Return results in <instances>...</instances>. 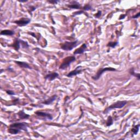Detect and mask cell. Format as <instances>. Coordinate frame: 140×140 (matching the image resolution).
Instances as JSON below:
<instances>
[{"label": "cell", "mask_w": 140, "mask_h": 140, "mask_svg": "<svg viewBox=\"0 0 140 140\" xmlns=\"http://www.w3.org/2000/svg\"><path fill=\"white\" fill-rule=\"evenodd\" d=\"M140 12H139V13H137V14L136 15H134V16H133L132 17V18H133V19L138 18L140 17Z\"/></svg>", "instance_id": "obj_27"}, {"label": "cell", "mask_w": 140, "mask_h": 140, "mask_svg": "<svg viewBox=\"0 0 140 140\" xmlns=\"http://www.w3.org/2000/svg\"><path fill=\"white\" fill-rule=\"evenodd\" d=\"M113 123V120L112 117L111 116H109L107 118V120L106 121V126H110L111 125H112Z\"/></svg>", "instance_id": "obj_19"}, {"label": "cell", "mask_w": 140, "mask_h": 140, "mask_svg": "<svg viewBox=\"0 0 140 140\" xmlns=\"http://www.w3.org/2000/svg\"><path fill=\"white\" fill-rule=\"evenodd\" d=\"M20 119H28V118L30 117L29 114H26L24 111H20L19 112L17 113Z\"/></svg>", "instance_id": "obj_13"}, {"label": "cell", "mask_w": 140, "mask_h": 140, "mask_svg": "<svg viewBox=\"0 0 140 140\" xmlns=\"http://www.w3.org/2000/svg\"><path fill=\"white\" fill-rule=\"evenodd\" d=\"M116 69L114 68H112V67H105V68H100V69L97 71V73L95 74V75L94 76H92V78L94 80V81H97V80H99L100 79V78L101 77V76L102 75H103V73L104 72H108V71H116Z\"/></svg>", "instance_id": "obj_5"}, {"label": "cell", "mask_w": 140, "mask_h": 140, "mask_svg": "<svg viewBox=\"0 0 140 140\" xmlns=\"http://www.w3.org/2000/svg\"><path fill=\"white\" fill-rule=\"evenodd\" d=\"M1 35H5V36H12L15 34L14 31L10 30H4L1 31Z\"/></svg>", "instance_id": "obj_16"}, {"label": "cell", "mask_w": 140, "mask_h": 140, "mask_svg": "<svg viewBox=\"0 0 140 140\" xmlns=\"http://www.w3.org/2000/svg\"><path fill=\"white\" fill-rule=\"evenodd\" d=\"M31 19L28 18H22L19 20L14 21L13 23L16 24L17 25H19V26H25L28 25L30 23Z\"/></svg>", "instance_id": "obj_8"}, {"label": "cell", "mask_w": 140, "mask_h": 140, "mask_svg": "<svg viewBox=\"0 0 140 140\" xmlns=\"http://www.w3.org/2000/svg\"><path fill=\"white\" fill-rule=\"evenodd\" d=\"M57 98V95H54L53 96H50L49 98L47 99L46 100H45L43 102H42V103L44 104V105H49L50 104H52L53 102H54L55 100Z\"/></svg>", "instance_id": "obj_11"}, {"label": "cell", "mask_w": 140, "mask_h": 140, "mask_svg": "<svg viewBox=\"0 0 140 140\" xmlns=\"http://www.w3.org/2000/svg\"><path fill=\"white\" fill-rule=\"evenodd\" d=\"M59 76V75L57 72H53L45 76V79L49 80L50 81H52L57 78H58Z\"/></svg>", "instance_id": "obj_10"}, {"label": "cell", "mask_w": 140, "mask_h": 140, "mask_svg": "<svg viewBox=\"0 0 140 140\" xmlns=\"http://www.w3.org/2000/svg\"><path fill=\"white\" fill-rule=\"evenodd\" d=\"M30 9L31 11H34L36 9V7H35L34 6H31L30 7Z\"/></svg>", "instance_id": "obj_28"}, {"label": "cell", "mask_w": 140, "mask_h": 140, "mask_svg": "<svg viewBox=\"0 0 140 140\" xmlns=\"http://www.w3.org/2000/svg\"><path fill=\"white\" fill-rule=\"evenodd\" d=\"M75 56H68L64 59L61 64L59 68L61 70H65L69 67L70 65L73 62L75 61Z\"/></svg>", "instance_id": "obj_4"}, {"label": "cell", "mask_w": 140, "mask_h": 140, "mask_svg": "<svg viewBox=\"0 0 140 140\" xmlns=\"http://www.w3.org/2000/svg\"><path fill=\"white\" fill-rule=\"evenodd\" d=\"M86 48H87V46L85 43H84L79 48H77V49L75 50L73 52V54L74 55H78V54H82L85 52Z\"/></svg>", "instance_id": "obj_9"}, {"label": "cell", "mask_w": 140, "mask_h": 140, "mask_svg": "<svg viewBox=\"0 0 140 140\" xmlns=\"http://www.w3.org/2000/svg\"><path fill=\"white\" fill-rule=\"evenodd\" d=\"M82 68V66H78L75 68V70H73V71H71L70 72H69L68 74L66 75V76L67 77H72L73 76H75L81 74V73L82 72V71H83L84 70L81 69Z\"/></svg>", "instance_id": "obj_6"}, {"label": "cell", "mask_w": 140, "mask_h": 140, "mask_svg": "<svg viewBox=\"0 0 140 140\" xmlns=\"http://www.w3.org/2000/svg\"><path fill=\"white\" fill-rule=\"evenodd\" d=\"M129 73L131 75H133V76L137 78V80H139L140 79V73H135V70H134V68H131L129 70Z\"/></svg>", "instance_id": "obj_17"}, {"label": "cell", "mask_w": 140, "mask_h": 140, "mask_svg": "<svg viewBox=\"0 0 140 140\" xmlns=\"http://www.w3.org/2000/svg\"><path fill=\"white\" fill-rule=\"evenodd\" d=\"M79 43V42L78 40L73 42L66 41L64 43L60 44V47L64 50L71 51L78 46Z\"/></svg>", "instance_id": "obj_2"}, {"label": "cell", "mask_w": 140, "mask_h": 140, "mask_svg": "<svg viewBox=\"0 0 140 140\" xmlns=\"http://www.w3.org/2000/svg\"><path fill=\"white\" fill-rule=\"evenodd\" d=\"M28 124L24 122L21 123H14L10 124L9 126L8 132L12 135H17L19 134L21 131H25L28 132Z\"/></svg>", "instance_id": "obj_1"}, {"label": "cell", "mask_w": 140, "mask_h": 140, "mask_svg": "<svg viewBox=\"0 0 140 140\" xmlns=\"http://www.w3.org/2000/svg\"><path fill=\"white\" fill-rule=\"evenodd\" d=\"M59 1H48V2H49V3H52V4H56L58 3Z\"/></svg>", "instance_id": "obj_26"}, {"label": "cell", "mask_w": 140, "mask_h": 140, "mask_svg": "<svg viewBox=\"0 0 140 140\" xmlns=\"http://www.w3.org/2000/svg\"><path fill=\"white\" fill-rule=\"evenodd\" d=\"M139 128H140V124H137L136 126H135L131 129V132L132 133V135H135L138 134V132L139 131Z\"/></svg>", "instance_id": "obj_18"}, {"label": "cell", "mask_w": 140, "mask_h": 140, "mask_svg": "<svg viewBox=\"0 0 140 140\" xmlns=\"http://www.w3.org/2000/svg\"><path fill=\"white\" fill-rule=\"evenodd\" d=\"M84 13V11H83V10L78 11V12H75L73 13V14H72V16H73V17L76 16V15H77L82 14H83V13Z\"/></svg>", "instance_id": "obj_23"}, {"label": "cell", "mask_w": 140, "mask_h": 140, "mask_svg": "<svg viewBox=\"0 0 140 140\" xmlns=\"http://www.w3.org/2000/svg\"><path fill=\"white\" fill-rule=\"evenodd\" d=\"M35 113L37 115V116L40 117H43L45 119L52 121V120H53V117L52 115V114L49 113L41 112V111H37V112H35Z\"/></svg>", "instance_id": "obj_7"}, {"label": "cell", "mask_w": 140, "mask_h": 140, "mask_svg": "<svg viewBox=\"0 0 140 140\" xmlns=\"http://www.w3.org/2000/svg\"><path fill=\"white\" fill-rule=\"evenodd\" d=\"M15 63H16L20 67L24 68H28V69H31V67H30V65L26 62L23 61H15Z\"/></svg>", "instance_id": "obj_12"}, {"label": "cell", "mask_w": 140, "mask_h": 140, "mask_svg": "<svg viewBox=\"0 0 140 140\" xmlns=\"http://www.w3.org/2000/svg\"><path fill=\"white\" fill-rule=\"evenodd\" d=\"M128 103L127 101H125V100L117 101L116 103L112 104L111 106H110L109 107H108L107 108H106L103 111V113L104 114H107V113H108L109 112H110V111L115 108H118V109L122 108L126 105V103Z\"/></svg>", "instance_id": "obj_3"}, {"label": "cell", "mask_w": 140, "mask_h": 140, "mask_svg": "<svg viewBox=\"0 0 140 140\" xmlns=\"http://www.w3.org/2000/svg\"><path fill=\"white\" fill-rule=\"evenodd\" d=\"M20 44L22 46V48L24 49L28 48L29 47V45L27 42L24 41L23 40H20Z\"/></svg>", "instance_id": "obj_20"}, {"label": "cell", "mask_w": 140, "mask_h": 140, "mask_svg": "<svg viewBox=\"0 0 140 140\" xmlns=\"http://www.w3.org/2000/svg\"><path fill=\"white\" fill-rule=\"evenodd\" d=\"M10 46L13 47L15 50L18 51L20 48V39L19 38L15 39L14 43Z\"/></svg>", "instance_id": "obj_14"}, {"label": "cell", "mask_w": 140, "mask_h": 140, "mask_svg": "<svg viewBox=\"0 0 140 140\" xmlns=\"http://www.w3.org/2000/svg\"><path fill=\"white\" fill-rule=\"evenodd\" d=\"M68 8L72 9H79L81 8V4L77 1L72 2V3L67 5Z\"/></svg>", "instance_id": "obj_15"}, {"label": "cell", "mask_w": 140, "mask_h": 140, "mask_svg": "<svg viewBox=\"0 0 140 140\" xmlns=\"http://www.w3.org/2000/svg\"><path fill=\"white\" fill-rule=\"evenodd\" d=\"M102 14V12L101 10H99L96 14H95V17L96 18H99Z\"/></svg>", "instance_id": "obj_25"}, {"label": "cell", "mask_w": 140, "mask_h": 140, "mask_svg": "<svg viewBox=\"0 0 140 140\" xmlns=\"http://www.w3.org/2000/svg\"><path fill=\"white\" fill-rule=\"evenodd\" d=\"M7 94H8L9 95H15V93L13 92V90H8L6 91Z\"/></svg>", "instance_id": "obj_24"}, {"label": "cell", "mask_w": 140, "mask_h": 140, "mask_svg": "<svg viewBox=\"0 0 140 140\" xmlns=\"http://www.w3.org/2000/svg\"><path fill=\"white\" fill-rule=\"evenodd\" d=\"M118 42H110L107 44V46L112 48H114L118 45Z\"/></svg>", "instance_id": "obj_21"}, {"label": "cell", "mask_w": 140, "mask_h": 140, "mask_svg": "<svg viewBox=\"0 0 140 140\" xmlns=\"http://www.w3.org/2000/svg\"><path fill=\"white\" fill-rule=\"evenodd\" d=\"M92 9V7L91 6L90 4H86L85 6L83 7V11H86V10H89Z\"/></svg>", "instance_id": "obj_22"}]
</instances>
